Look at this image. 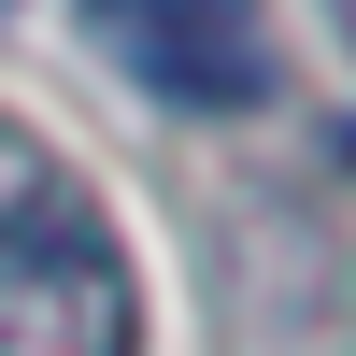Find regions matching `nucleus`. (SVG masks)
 I'll return each mask as SVG.
<instances>
[{
    "label": "nucleus",
    "mask_w": 356,
    "mask_h": 356,
    "mask_svg": "<svg viewBox=\"0 0 356 356\" xmlns=\"http://www.w3.org/2000/svg\"><path fill=\"white\" fill-rule=\"evenodd\" d=\"M328 15H342V43H356V0H328Z\"/></svg>",
    "instance_id": "7ed1b4c3"
},
{
    "label": "nucleus",
    "mask_w": 356,
    "mask_h": 356,
    "mask_svg": "<svg viewBox=\"0 0 356 356\" xmlns=\"http://www.w3.org/2000/svg\"><path fill=\"white\" fill-rule=\"evenodd\" d=\"M0 356H143V271L100 186L0 114Z\"/></svg>",
    "instance_id": "f257e3e1"
},
{
    "label": "nucleus",
    "mask_w": 356,
    "mask_h": 356,
    "mask_svg": "<svg viewBox=\"0 0 356 356\" xmlns=\"http://www.w3.org/2000/svg\"><path fill=\"white\" fill-rule=\"evenodd\" d=\"M86 43L171 114H257L271 100V15L257 0H86Z\"/></svg>",
    "instance_id": "f03ea898"
}]
</instances>
